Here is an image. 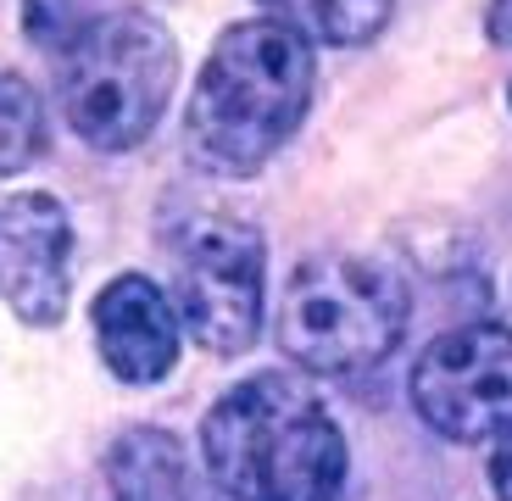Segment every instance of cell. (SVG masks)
Segmentation results:
<instances>
[{
  "label": "cell",
  "mask_w": 512,
  "mask_h": 501,
  "mask_svg": "<svg viewBox=\"0 0 512 501\" xmlns=\"http://www.w3.org/2000/svg\"><path fill=\"white\" fill-rule=\"evenodd\" d=\"M206 474L229 501H334L346 435L301 373H251L223 390L201 429Z\"/></svg>",
  "instance_id": "obj_1"
},
{
  "label": "cell",
  "mask_w": 512,
  "mask_h": 501,
  "mask_svg": "<svg viewBox=\"0 0 512 501\" xmlns=\"http://www.w3.org/2000/svg\"><path fill=\"white\" fill-rule=\"evenodd\" d=\"M312 84H318L312 45L284 23L251 17V23L223 28L184 112L190 156L229 179L268 167L279 145L301 129Z\"/></svg>",
  "instance_id": "obj_2"
},
{
  "label": "cell",
  "mask_w": 512,
  "mask_h": 501,
  "mask_svg": "<svg viewBox=\"0 0 512 501\" xmlns=\"http://www.w3.org/2000/svg\"><path fill=\"white\" fill-rule=\"evenodd\" d=\"M62 112L95 151H134L179 84V45L151 12H101L62 45Z\"/></svg>",
  "instance_id": "obj_3"
},
{
  "label": "cell",
  "mask_w": 512,
  "mask_h": 501,
  "mask_svg": "<svg viewBox=\"0 0 512 501\" xmlns=\"http://www.w3.org/2000/svg\"><path fill=\"white\" fill-rule=\"evenodd\" d=\"M407 279L373 257H307L279 301V346L307 373H357L384 362L407 334Z\"/></svg>",
  "instance_id": "obj_4"
},
{
  "label": "cell",
  "mask_w": 512,
  "mask_h": 501,
  "mask_svg": "<svg viewBox=\"0 0 512 501\" xmlns=\"http://www.w3.org/2000/svg\"><path fill=\"white\" fill-rule=\"evenodd\" d=\"M173 262V312L195 346L212 357H240L262 334L268 245L234 212H190L167 234Z\"/></svg>",
  "instance_id": "obj_5"
},
{
  "label": "cell",
  "mask_w": 512,
  "mask_h": 501,
  "mask_svg": "<svg viewBox=\"0 0 512 501\" xmlns=\"http://www.w3.org/2000/svg\"><path fill=\"white\" fill-rule=\"evenodd\" d=\"M412 407L462 446L512 435V329L468 323L440 334L412 368Z\"/></svg>",
  "instance_id": "obj_6"
},
{
  "label": "cell",
  "mask_w": 512,
  "mask_h": 501,
  "mask_svg": "<svg viewBox=\"0 0 512 501\" xmlns=\"http://www.w3.org/2000/svg\"><path fill=\"white\" fill-rule=\"evenodd\" d=\"M67 262H73V223L62 201L39 190L0 195V301L28 329L62 323Z\"/></svg>",
  "instance_id": "obj_7"
},
{
  "label": "cell",
  "mask_w": 512,
  "mask_h": 501,
  "mask_svg": "<svg viewBox=\"0 0 512 501\" xmlns=\"http://www.w3.org/2000/svg\"><path fill=\"white\" fill-rule=\"evenodd\" d=\"M90 318H95L101 362L123 385H156L179 362L184 323L173 312V296L156 279H145V273H117L101 296H95Z\"/></svg>",
  "instance_id": "obj_8"
},
{
  "label": "cell",
  "mask_w": 512,
  "mask_h": 501,
  "mask_svg": "<svg viewBox=\"0 0 512 501\" xmlns=\"http://www.w3.org/2000/svg\"><path fill=\"white\" fill-rule=\"evenodd\" d=\"M112 501H218V485L173 429H123L106 451Z\"/></svg>",
  "instance_id": "obj_9"
},
{
  "label": "cell",
  "mask_w": 512,
  "mask_h": 501,
  "mask_svg": "<svg viewBox=\"0 0 512 501\" xmlns=\"http://www.w3.org/2000/svg\"><path fill=\"white\" fill-rule=\"evenodd\" d=\"M273 23H284L290 34H301L312 45H362L390 23L396 0H262Z\"/></svg>",
  "instance_id": "obj_10"
},
{
  "label": "cell",
  "mask_w": 512,
  "mask_h": 501,
  "mask_svg": "<svg viewBox=\"0 0 512 501\" xmlns=\"http://www.w3.org/2000/svg\"><path fill=\"white\" fill-rule=\"evenodd\" d=\"M45 151V106L23 73H0V179L23 173Z\"/></svg>",
  "instance_id": "obj_11"
},
{
  "label": "cell",
  "mask_w": 512,
  "mask_h": 501,
  "mask_svg": "<svg viewBox=\"0 0 512 501\" xmlns=\"http://www.w3.org/2000/svg\"><path fill=\"white\" fill-rule=\"evenodd\" d=\"M490 485H496L501 501H512V435H501L496 457H490Z\"/></svg>",
  "instance_id": "obj_12"
},
{
  "label": "cell",
  "mask_w": 512,
  "mask_h": 501,
  "mask_svg": "<svg viewBox=\"0 0 512 501\" xmlns=\"http://www.w3.org/2000/svg\"><path fill=\"white\" fill-rule=\"evenodd\" d=\"M490 39L512 45V0H496V6H490Z\"/></svg>",
  "instance_id": "obj_13"
}]
</instances>
